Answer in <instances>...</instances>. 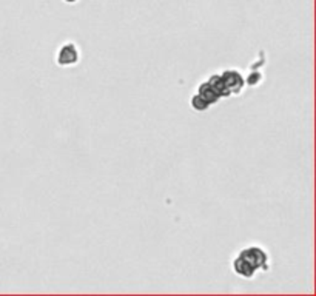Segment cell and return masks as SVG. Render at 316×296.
<instances>
[{
  "label": "cell",
  "mask_w": 316,
  "mask_h": 296,
  "mask_svg": "<svg viewBox=\"0 0 316 296\" xmlns=\"http://www.w3.org/2000/svg\"><path fill=\"white\" fill-rule=\"evenodd\" d=\"M239 256L255 268L256 272H268L270 270V256L263 247L250 245L239 252Z\"/></svg>",
  "instance_id": "obj_1"
},
{
  "label": "cell",
  "mask_w": 316,
  "mask_h": 296,
  "mask_svg": "<svg viewBox=\"0 0 316 296\" xmlns=\"http://www.w3.org/2000/svg\"><path fill=\"white\" fill-rule=\"evenodd\" d=\"M79 59H80V51L77 48V45L73 42L63 43L56 56V62L59 67H74L77 65Z\"/></svg>",
  "instance_id": "obj_2"
},
{
  "label": "cell",
  "mask_w": 316,
  "mask_h": 296,
  "mask_svg": "<svg viewBox=\"0 0 316 296\" xmlns=\"http://www.w3.org/2000/svg\"><path fill=\"white\" fill-rule=\"evenodd\" d=\"M221 77L224 80L225 87L230 91L231 96H238L242 93V89L246 88V79L241 74V71L230 68V70H224L221 73Z\"/></svg>",
  "instance_id": "obj_3"
},
{
  "label": "cell",
  "mask_w": 316,
  "mask_h": 296,
  "mask_svg": "<svg viewBox=\"0 0 316 296\" xmlns=\"http://www.w3.org/2000/svg\"><path fill=\"white\" fill-rule=\"evenodd\" d=\"M231 267H233V272L236 273L238 276H241L242 279H251V278L256 275L255 268H253V267L246 261V259L241 258L239 255L233 259Z\"/></svg>",
  "instance_id": "obj_4"
},
{
  "label": "cell",
  "mask_w": 316,
  "mask_h": 296,
  "mask_svg": "<svg viewBox=\"0 0 316 296\" xmlns=\"http://www.w3.org/2000/svg\"><path fill=\"white\" fill-rule=\"evenodd\" d=\"M197 94H199L210 106L214 105V104H218L221 101V97L216 94V91L209 85V82H207V80H205V82L199 84V88H197Z\"/></svg>",
  "instance_id": "obj_5"
},
{
  "label": "cell",
  "mask_w": 316,
  "mask_h": 296,
  "mask_svg": "<svg viewBox=\"0 0 316 296\" xmlns=\"http://www.w3.org/2000/svg\"><path fill=\"white\" fill-rule=\"evenodd\" d=\"M207 82H209V85L214 89L216 94H218L221 99H225V97H230V96H231L230 91L227 89V87H225V84H224V80H222L221 74H211L210 79L207 80Z\"/></svg>",
  "instance_id": "obj_6"
},
{
  "label": "cell",
  "mask_w": 316,
  "mask_h": 296,
  "mask_svg": "<svg viewBox=\"0 0 316 296\" xmlns=\"http://www.w3.org/2000/svg\"><path fill=\"white\" fill-rule=\"evenodd\" d=\"M190 105H192V108L197 113H201V111H207L210 108V105L207 104L204 99L199 96V94H193L192 97H190Z\"/></svg>",
  "instance_id": "obj_7"
},
{
  "label": "cell",
  "mask_w": 316,
  "mask_h": 296,
  "mask_svg": "<svg viewBox=\"0 0 316 296\" xmlns=\"http://www.w3.org/2000/svg\"><path fill=\"white\" fill-rule=\"evenodd\" d=\"M246 79V85H248V87H258L261 82H263V73L261 71H258V70H255V71H250V74L247 76V77H244Z\"/></svg>",
  "instance_id": "obj_8"
},
{
  "label": "cell",
  "mask_w": 316,
  "mask_h": 296,
  "mask_svg": "<svg viewBox=\"0 0 316 296\" xmlns=\"http://www.w3.org/2000/svg\"><path fill=\"white\" fill-rule=\"evenodd\" d=\"M67 3H74V2H77V0H65Z\"/></svg>",
  "instance_id": "obj_9"
}]
</instances>
